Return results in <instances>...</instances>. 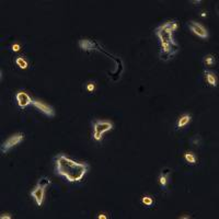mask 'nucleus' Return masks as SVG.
I'll use <instances>...</instances> for the list:
<instances>
[{"mask_svg": "<svg viewBox=\"0 0 219 219\" xmlns=\"http://www.w3.org/2000/svg\"><path fill=\"white\" fill-rule=\"evenodd\" d=\"M171 29H172L173 32L178 30V23L175 21H171Z\"/></svg>", "mask_w": 219, "mask_h": 219, "instance_id": "obj_21", "label": "nucleus"}, {"mask_svg": "<svg viewBox=\"0 0 219 219\" xmlns=\"http://www.w3.org/2000/svg\"><path fill=\"white\" fill-rule=\"evenodd\" d=\"M191 115L190 114H184L182 115L179 119V122H178V127L179 128H183L184 126H186L188 123L191 122Z\"/></svg>", "mask_w": 219, "mask_h": 219, "instance_id": "obj_12", "label": "nucleus"}, {"mask_svg": "<svg viewBox=\"0 0 219 219\" xmlns=\"http://www.w3.org/2000/svg\"><path fill=\"white\" fill-rule=\"evenodd\" d=\"M205 76H206V79L207 82L212 87H217L218 84V79H217V76L212 71H205Z\"/></svg>", "mask_w": 219, "mask_h": 219, "instance_id": "obj_11", "label": "nucleus"}, {"mask_svg": "<svg viewBox=\"0 0 219 219\" xmlns=\"http://www.w3.org/2000/svg\"><path fill=\"white\" fill-rule=\"evenodd\" d=\"M0 218L1 219H11L12 218V216L10 214H1L0 215Z\"/></svg>", "mask_w": 219, "mask_h": 219, "instance_id": "obj_22", "label": "nucleus"}, {"mask_svg": "<svg viewBox=\"0 0 219 219\" xmlns=\"http://www.w3.org/2000/svg\"><path fill=\"white\" fill-rule=\"evenodd\" d=\"M202 1H199V0H198V1H192V4H201Z\"/></svg>", "mask_w": 219, "mask_h": 219, "instance_id": "obj_28", "label": "nucleus"}, {"mask_svg": "<svg viewBox=\"0 0 219 219\" xmlns=\"http://www.w3.org/2000/svg\"><path fill=\"white\" fill-rule=\"evenodd\" d=\"M179 49V46L176 43H171L169 41H163L161 42V53H160V58L162 60H169L170 58L175 54Z\"/></svg>", "mask_w": 219, "mask_h": 219, "instance_id": "obj_4", "label": "nucleus"}, {"mask_svg": "<svg viewBox=\"0 0 219 219\" xmlns=\"http://www.w3.org/2000/svg\"><path fill=\"white\" fill-rule=\"evenodd\" d=\"M201 15H202V17H206V15H207V12H206V11H203Z\"/></svg>", "mask_w": 219, "mask_h": 219, "instance_id": "obj_27", "label": "nucleus"}, {"mask_svg": "<svg viewBox=\"0 0 219 219\" xmlns=\"http://www.w3.org/2000/svg\"><path fill=\"white\" fill-rule=\"evenodd\" d=\"M15 99H17V103L20 108H26L32 102V99L24 91H19L18 93L15 94Z\"/></svg>", "mask_w": 219, "mask_h": 219, "instance_id": "obj_8", "label": "nucleus"}, {"mask_svg": "<svg viewBox=\"0 0 219 219\" xmlns=\"http://www.w3.org/2000/svg\"><path fill=\"white\" fill-rule=\"evenodd\" d=\"M15 63H17V65H18L21 69H26V68H28V66H29L28 61L25 60L23 57H21V56L17 57V59H15Z\"/></svg>", "mask_w": 219, "mask_h": 219, "instance_id": "obj_13", "label": "nucleus"}, {"mask_svg": "<svg viewBox=\"0 0 219 219\" xmlns=\"http://www.w3.org/2000/svg\"><path fill=\"white\" fill-rule=\"evenodd\" d=\"M56 173L64 176L69 182H79L88 172V164L86 162H78L68 158L65 154H58L55 159Z\"/></svg>", "mask_w": 219, "mask_h": 219, "instance_id": "obj_1", "label": "nucleus"}, {"mask_svg": "<svg viewBox=\"0 0 219 219\" xmlns=\"http://www.w3.org/2000/svg\"><path fill=\"white\" fill-rule=\"evenodd\" d=\"M204 63L208 66L215 65V63H216L215 57H214L212 55H207V56H205V58H204Z\"/></svg>", "mask_w": 219, "mask_h": 219, "instance_id": "obj_17", "label": "nucleus"}, {"mask_svg": "<svg viewBox=\"0 0 219 219\" xmlns=\"http://www.w3.org/2000/svg\"><path fill=\"white\" fill-rule=\"evenodd\" d=\"M24 140V134L23 133H18L15 134L8 138L4 144L1 145V152L2 154H7L8 151L10 150L11 148H13L15 146L19 145L20 143H22Z\"/></svg>", "mask_w": 219, "mask_h": 219, "instance_id": "obj_5", "label": "nucleus"}, {"mask_svg": "<svg viewBox=\"0 0 219 219\" xmlns=\"http://www.w3.org/2000/svg\"><path fill=\"white\" fill-rule=\"evenodd\" d=\"M156 35L159 37V40L163 42V41H169L171 43H175L173 40V31L171 29V21H167L159 28L156 29Z\"/></svg>", "mask_w": 219, "mask_h": 219, "instance_id": "obj_3", "label": "nucleus"}, {"mask_svg": "<svg viewBox=\"0 0 219 219\" xmlns=\"http://www.w3.org/2000/svg\"><path fill=\"white\" fill-rule=\"evenodd\" d=\"M113 130V123L110 121H95L93 124V138L97 141L102 140L103 134Z\"/></svg>", "mask_w": 219, "mask_h": 219, "instance_id": "obj_2", "label": "nucleus"}, {"mask_svg": "<svg viewBox=\"0 0 219 219\" xmlns=\"http://www.w3.org/2000/svg\"><path fill=\"white\" fill-rule=\"evenodd\" d=\"M97 218H99V219H101V218H102V219H106V218H108V216L105 215V214H100V215L97 216Z\"/></svg>", "mask_w": 219, "mask_h": 219, "instance_id": "obj_25", "label": "nucleus"}, {"mask_svg": "<svg viewBox=\"0 0 219 219\" xmlns=\"http://www.w3.org/2000/svg\"><path fill=\"white\" fill-rule=\"evenodd\" d=\"M44 194H45V188L41 186H36L34 190L32 191V197L34 198V201L35 203L37 204V206H42L43 204V201H44Z\"/></svg>", "mask_w": 219, "mask_h": 219, "instance_id": "obj_9", "label": "nucleus"}, {"mask_svg": "<svg viewBox=\"0 0 219 219\" xmlns=\"http://www.w3.org/2000/svg\"><path fill=\"white\" fill-rule=\"evenodd\" d=\"M170 173H171V170H169V169H165V170H163V171H162V174H164L165 176H168Z\"/></svg>", "mask_w": 219, "mask_h": 219, "instance_id": "obj_24", "label": "nucleus"}, {"mask_svg": "<svg viewBox=\"0 0 219 219\" xmlns=\"http://www.w3.org/2000/svg\"><path fill=\"white\" fill-rule=\"evenodd\" d=\"M180 218L181 219H187V218H191L190 215H183V216H180Z\"/></svg>", "mask_w": 219, "mask_h": 219, "instance_id": "obj_26", "label": "nucleus"}, {"mask_svg": "<svg viewBox=\"0 0 219 219\" xmlns=\"http://www.w3.org/2000/svg\"><path fill=\"white\" fill-rule=\"evenodd\" d=\"M31 104L34 105L37 110H40L42 113H44V114L47 115V116H49V117H53L55 115V110L53 108V106H50V105L46 104V103H44L42 101L32 100Z\"/></svg>", "mask_w": 219, "mask_h": 219, "instance_id": "obj_6", "label": "nucleus"}, {"mask_svg": "<svg viewBox=\"0 0 219 219\" xmlns=\"http://www.w3.org/2000/svg\"><path fill=\"white\" fill-rule=\"evenodd\" d=\"M94 89H95V84H94V82H88V84H87V90L89 91V92H93Z\"/></svg>", "mask_w": 219, "mask_h": 219, "instance_id": "obj_19", "label": "nucleus"}, {"mask_svg": "<svg viewBox=\"0 0 219 219\" xmlns=\"http://www.w3.org/2000/svg\"><path fill=\"white\" fill-rule=\"evenodd\" d=\"M190 29L191 31L196 34L198 37H201V39H207L208 37V32H207V30L205 29L204 26L199 23L195 21H190Z\"/></svg>", "mask_w": 219, "mask_h": 219, "instance_id": "obj_7", "label": "nucleus"}, {"mask_svg": "<svg viewBox=\"0 0 219 219\" xmlns=\"http://www.w3.org/2000/svg\"><path fill=\"white\" fill-rule=\"evenodd\" d=\"M50 184V180L49 179H46V178H42V179L39 180V182H37V186H41L43 187V188H46L48 185Z\"/></svg>", "mask_w": 219, "mask_h": 219, "instance_id": "obj_16", "label": "nucleus"}, {"mask_svg": "<svg viewBox=\"0 0 219 219\" xmlns=\"http://www.w3.org/2000/svg\"><path fill=\"white\" fill-rule=\"evenodd\" d=\"M159 182H160V184H161L162 186H165L167 185V183H168V176H165L164 174H162L159 176Z\"/></svg>", "mask_w": 219, "mask_h": 219, "instance_id": "obj_18", "label": "nucleus"}, {"mask_svg": "<svg viewBox=\"0 0 219 219\" xmlns=\"http://www.w3.org/2000/svg\"><path fill=\"white\" fill-rule=\"evenodd\" d=\"M79 46L83 50H92L95 49L97 44L94 43L93 41L89 40V39H82V40L79 41Z\"/></svg>", "mask_w": 219, "mask_h": 219, "instance_id": "obj_10", "label": "nucleus"}, {"mask_svg": "<svg viewBox=\"0 0 219 219\" xmlns=\"http://www.w3.org/2000/svg\"><path fill=\"white\" fill-rule=\"evenodd\" d=\"M184 158H185V160H186L188 163H191V164L196 163V156H195L193 152H186L185 156H184Z\"/></svg>", "mask_w": 219, "mask_h": 219, "instance_id": "obj_14", "label": "nucleus"}, {"mask_svg": "<svg viewBox=\"0 0 219 219\" xmlns=\"http://www.w3.org/2000/svg\"><path fill=\"white\" fill-rule=\"evenodd\" d=\"M11 49L13 50V52H18V50H20V45L19 44H13L11 46Z\"/></svg>", "mask_w": 219, "mask_h": 219, "instance_id": "obj_23", "label": "nucleus"}, {"mask_svg": "<svg viewBox=\"0 0 219 219\" xmlns=\"http://www.w3.org/2000/svg\"><path fill=\"white\" fill-rule=\"evenodd\" d=\"M192 143H193V144L194 145H196V146H198V145L201 144V136H195L194 138H193V139H192Z\"/></svg>", "mask_w": 219, "mask_h": 219, "instance_id": "obj_20", "label": "nucleus"}, {"mask_svg": "<svg viewBox=\"0 0 219 219\" xmlns=\"http://www.w3.org/2000/svg\"><path fill=\"white\" fill-rule=\"evenodd\" d=\"M141 202H143L146 206L149 207V206H152V205H154V199L152 196H150V195H145L144 197H143V199H141Z\"/></svg>", "mask_w": 219, "mask_h": 219, "instance_id": "obj_15", "label": "nucleus"}]
</instances>
